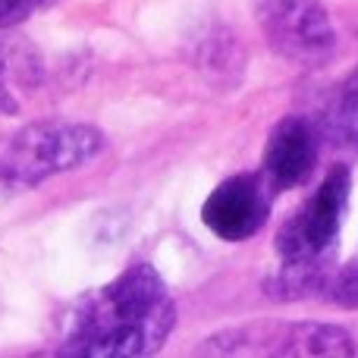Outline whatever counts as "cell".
I'll use <instances>...</instances> for the list:
<instances>
[{"label":"cell","instance_id":"obj_10","mask_svg":"<svg viewBox=\"0 0 358 358\" xmlns=\"http://www.w3.org/2000/svg\"><path fill=\"white\" fill-rule=\"evenodd\" d=\"M16 110H19L16 98H13L10 88H6V85H3V79H0V113H10V117H13Z\"/></svg>","mask_w":358,"mask_h":358},{"label":"cell","instance_id":"obj_6","mask_svg":"<svg viewBox=\"0 0 358 358\" xmlns=\"http://www.w3.org/2000/svg\"><path fill=\"white\" fill-rule=\"evenodd\" d=\"M317 164V136L308 120L286 117L267 138L264 182L271 192H283L305 182Z\"/></svg>","mask_w":358,"mask_h":358},{"label":"cell","instance_id":"obj_9","mask_svg":"<svg viewBox=\"0 0 358 358\" xmlns=\"http://www.w3.org/2000/svg\"><path fill=\"white\" fill-rule=\"evenodd\" d=\"M57 0H3L0 3V25L3 29H13V25L25 22L29 16H35L38 10H48Z\"/></svg>","mask_w":358,"mask_h":358},{"label":"cell","instance_id":"obj_2","mask_svg":"<svg viewBox=\"0 0 358 358\" xmlns=\"http://www.w3.org/2000/svg\"><path fill=\"white\" fill-rule=\"evenodd\" d=\"M104 151V132L69 120H41L29 123L0 151V179L6 185H31L44 179L79 170Z\"/></svg>","mask_w":358,"mask_h":358},{"label":"cell","instance_id":"obj_8","mask_svg":"<svg viewBox=\"0 0 358 358\" xmlns=\"http://www.w3.org/2000/svg\"><path fill=\"white\" fill-rule=\"evenodd\" d=\"M327 292H330L327 299L334 305H343V308H358V264L336 273V277L327 283Z\"/></svg>","mask_w":358,"mask_h":358},{"label":"cell","instance_id":"obj_7","mask_svg":"<svg viewBox=\"0 0 358 358\" xmlns=\"http://www.w3.org/2000/svg\"><path fill=\"white\" fill-rule=\"evenodd\" d=\"M336 126H340L343 136L358 142V73L346 82V88H343L340 110H336Z\"/></svg>","mask_w":358,"mask_h":358},{"label":"cell","instance_id":"obj_4","mask_svg":"<svg viewBox=\"0 0 358 358\" xmlns=\"http://www.w3.org/2000/svg\"><path fill=\"white\" fill-rule=\"evenodd\" d=\"M258 22L277 54L305 66L330 60L340 41L321 0H261Z\"/></svg>","mask_w":358,"mask_h":358},{"label":"cell","instance_id":"obj_1","mask_svg":"<svg viewBox=\"0 0 358 358\" xmlns=\"http://www.w3.org/2000/svg\"><path fill=\"white\" fill-rule=\"evenodd\" d=\"M176 324V305L151 264H132L79 299L66 321L63 355L79 358H136L164 346Z\"/></svg>","mask_w":358,"mask_h":358},{"label":"cell","instance_id":"obj_11","mask_svg":"<svg viewBox=\"0 0 358 358\" xmlns=\"http://www.w3.org/2000/svg\"><path fill=\"white\" fill-rule=\"evenodd\" d=\"M0 3H3V0H0Z\"/></svg>","mask_w":358,"mask_h":358},{"label":"cell","instance_id":"obj_5","mask_svg":"<svg viewBox=\"0 0 358 358\" xmlns=\"http://www.w3.org/2000/svg\"><path fill=\"white\" fill-rule=\"evenodd\" d=\"M271 192L258 176H229L208 195L201 208L204 227L227 242H242L255 236L267 220Z\"/></svg>","mask_w":358,"mask_h":358},{"label":"cell","instance_id":"obj_3","mask_svg":"<svg viewBox=\"0 0 358 358\" xmlns=\"http://www.w3.org/2000/svg\"><path fill=\"white\" fill-rule=\"evenodd\" d=\"M352 176L349 167H334L317 192L280 227L277 255L283 261H330L349 208Z\"/></svg>","mask_w":358,"mask_h":358}]
</instances>
